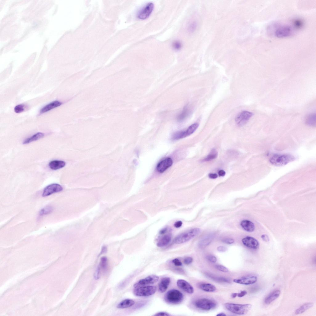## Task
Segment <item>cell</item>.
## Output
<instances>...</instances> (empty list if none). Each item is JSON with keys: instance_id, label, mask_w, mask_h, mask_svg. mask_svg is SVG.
Segmentation results:
<instances>
[{"instance_id": "obj_1", "label": "cell", "mask_w": 316, "mask_h": 316, "mask_svg": "<svg viewBox=\"0 0 316 316\" xmlns=\"http://www.w3.org/2000/svg\"><path fill=\"white\" fill-rule=\"evenodd\" d=\"M201 230L199 228L191 229L177 236L174 242L176 244H182L187 242L199 234Z\"/></svg>"}, {"instance_id": "obj_2", "label": "cell", "mask_w": 316, "mask_h": 316, "mask_svg": "<svg viewBox=\"0 0 316 316\" xmlns=\"http://www.w3.org/2000/svg\"><path fill=\"white\" fill-rule=\"evenodd\" d=\"M225 306L229 312L239 315L247 314L252 307V305L250 304H240L232 303H227Z\"/></svg>"}, {"instance_id": "obj_3", "label": "cell", "mask_w": 316, "mask_h": 316, "mask_svg": "<svg viewBox=\"0 0 316 316\" xmlns=\"http://www.w3.org/2000/svg\"><path fill=\"white\" fill-rule=\"evenodd\" d=\"M295 160V157L289 154H275L270 158V162L277 166H282Z\"/></svg>"}, {"instance_id": "obj_4", "label": "cell", "mask_w": 316, "mask_h": 316, "mask_svg": "<svg viewBox=\"0 0 316 316\" xmlns=\"http://www.w3.org/2000/svg\"><path fill=\"white\" fill-rule=\"evenodd\" d=\"M183 294L176 289H172L169 291L165 296V301L168 303L177 304L180 303L183 300Z\"/></svg>"}, {"instance_id": "obj_5", "label": "cell", "mask_w": 316, "mask_h": 316, "mask_svg": "<svg viewBox=\"0 0 316 316\" xmlns=\"http://www.w3.org/2000/svg\"><path fill=\"white\" fill-rule=\"evenodd\" d=\"M157 290L156 286H143L136 288L134 290L133 293L136 296L138 297H147L153 295Z\"/></svg>"}, {"instance_id": "obj_6", "label": "cell", "mask_w": 316, "mask_h": 316, "mask_svg": "<svg viewBox=\"0 0 316 316\" xmlns=\"http://www.w3.org/2000/svg\"><path fill=\"white\" fill-rule=\"evenodd\" d=\"M195 305L199 309L205 311L211 310L216 306L215 302L207 298L198 299L195 302Z\"/></svg>"}, {"instance_id": "obj_7", "label": "cell", "mask_w": 316, "mask_h": 316, "mask_svg": "<svg viewBox=\"0 0 316 316\" xmlns=\"http://www.w3.org/2000/svg\"><path fill=\"white\" fill-rule=\"evenodd\" d=\"M154 5L152 3H149L143 7L138 12L137 17L139 19L144 20L148 18L153 12Z\"/></svg>"}, {"instance_id": "obj_8", "label": "cell", "mask_w": 316, "mask_h": 316, "mask_svg": "<svg viewBox=\"0 0 316 316\" xmlns=\"http://www.w3.org/2000/svg\"><path fill=\"white\" fill-rule=\"evenodd\" d=\"M254 115V114L247 111H243L239 113L235 118V122L239 126L245 125Z\"/></svg>"}, {"instance_id": "obj_9", "label": "cell", "mask_w": 316, "mask_h": 316, "mask_svg": "<svg viewBox=\"0 0 316 316\" xmlns=\"http://www.w3.org/2000/svg\"><path fill=\"white\" fill-rule=\"evenodd\" d=\"M159 279V277L155 275L149 276L146 278L140 280L134 285L135 288L138 287L149 286L157 282Z\"/></svg>"}, {"instance_id": "obj_10", "label": "cell", "mask_w": 316, "mask_h": 316, "mask_svg": "<svg viewBox=\"0 0 316 316\" xmlns=\"http://www.w3.org/2000/svg\"><path fill=\"white\" fill-rule=\"evenodd\" d=\"M63 190L62 187L59 184H51L45 188L43 191L42 196L44 197L48 196L53 194L61 192Z\"/></svg>"}, {"instance_id": "obj_11", "label": "cell", "mask_w": 316, "mask_h": 316, "mask_svg": "<svg viewBox=\"0 0 316 316\" xmlns=\"http://www.w3.org/2000/svg\"><path fill=\"white\" fill-rule=\"evenodd\" d=\"M173 160L170 157H167L160 162L157 165V170L160 173H163L172 166Z\"/></svg>"}, {"instance_id": "obj_12", "label": "cell", "mask_w": 316, "mask_h": 316, "mask_svg": "<svg viewBox=\"0 0 316 316\" xmlns=\"http://www.w3.org/2000/svg\"><path fill=\"white\" fill-rule=\"evenodd\" d=\"M257 277L255 275H249L233 280L236 283L244 285H249L255 283L257 281Z\"/></svg>"}, {"instance_id": "obj_13", "label": "cell", "mask_w": 316, "mask_h": 316, "mask_svg": "<svg viewBox=\"0 0 316 316\" xmlns=\"http://www.w3.org/2000/svg\"><path fill=\"white\" fill-rule=\"evenodd\" d=\"M242 242L244 246L250 249H257L259 246V242L253 237H246L243 239Z\"/></svg>"}, {"instance_id": "obj_14", "label": "cell", "mask_w": 316, "mask_h": 316, "mask_svg": "<svg viewBox=\"0 0 316 316\" xmlns=\"http://www.w3.org/2000/svg\"><path fill=\"white\" fill-rule=\"evenodd\" d=\"M292 32V29L291 27L285 25L278 27L275 33L278 37H284L291 35Z\"/></svg>"}, {"instance_id": "obj_15", "label": "cell", "mask_w": 316, "mask_h": 316, "mask_svg": "<svg viewBox=\"0 0 316 316\" xmlns=\"http://www.w3.org/2000/svg\"><path fill=\"white\" fill-rule=\"evenodd\" d=\"M178 288L187 293L192 294L194 289L192 286L188 282L183 279H179L177 282Z\"/></svg>"}, {"instance_id": "obj_16", "label": "cell", "mask_w": 316, "mask_h": 316, "mask_svg": "<svg viewBox=\"0 0 316 316\" xmlns=\"http://www.w3.org/2000/svg\"><path fill=\"white\" fill-rule=\"evenodd\" d=\"M172 236L170 234H166L161 237L158 241L157 246L159 247H162L167 246L170 242Z\"/></svg>"}, {"instance_id": "obj_17", "label": "cell", "mask_w": 316, "mask_h": 316, "mask_svg": "<svg viewBox=\"0 0 316 316\" xmlns=\"http://www.w3.org/2000/svg\"><path fill=\"white\" fill-rule=\"evenodd\" d=\"M66 165V163L64 161L54 160L50 162L49 166L50 168L52 170H57L64 167Z\"/></svg>"}, {"instance_id": "obj_18", "label": "cell", "mask_w": 316, "mask_h": 316, "mask_svg": "<svg viewBox=\"0 0 316 316\" xmlns=\"http://www.w3.org/2000/svg\"><path fill=\"white\" fill-rule=\"evenodd\" d=\"M170 282V279L168 277L162 278L159 285V289L161 293H163L167 289Z\"/></svg>"}, {"instance_id": "obj_19", "label": "cell", "mask_w": 316, "mask_h": 316, "mask_svg": "<svg viewBox=\"0 0 316 316\" xmlns=\"http://www.w3.org/2000/svg\"><path fill=\"white\" fill-rule=\"evenodd\" d=\"M242 228L245 231L249 232H252L255 230V225L253 222L248 220H242L241 223Z\"/></svg>"}, {"instance_id": "obj_20", "label": "cell", "mask_w": 316, "mask_h": 316, "mask_svg": "<svg viewBox=\"0 0 316 316\" xmlns=\"http://www.w3.org/2000/svg\"><path fill=\"white\" fill-rule=\"evenodd\" d=\"M215 235L211 234L204 237L199 243V246L201 248H204L209 245L213 239Z\"/></svg>"}, {"instance_id": "obj_21", "label": "cell", "mask_w": 316, "mask_h": 316, "mask_svg": "<svg viewBox=\"0 0 316 316\" xmlns=\"http://www.w3.org/2000/svg\"><path fill=\"white\" fill-rule=\"evenodd\" d=\"M281 292L279 290L273 291L265 299V303L266 304H271L273 301L277 299L280 294Z\"/></svg>"}, {"instance_id": "obj_22", "label": "cell", "mask_w": 316, "mask_h": 316, "mask_svg": "<svg viewBox=\"0 0 316 316\" xmlns=\"http://www.w3.org/2000/svg\"><path fill=\"white\" fill-rule=\"evenodd\" d=\"M62 104V103L59 101H55L46 105L40 110V113H43L47 112L55 108L59 107Z\"/></svg>"}, {"instance_id": "obj_23", "label": "cell", "mask_w": 316, "mask_h": 316, "mask_svg": "<svg viewBox=\"0 0 316 316\" xmlns=\"http://www.w3.org/2000/svg\"><path fill=\"white\" fill-rule=\"evenodd\" d=\"M44 136V134L41 133H38L33 135L31 137L27 138L23 141V144H27L33 142L38 140Z\"/></svg>"}, {"instance_id": "obj_24", "label": "cell", "mask_w": 316, "mask_h": 316, "mask_svg": "<svg viewBox=\"0 0 316 316\" xmlns=\"http://www.w3.org/2000/svg\"><path fill=\"white\" fill-rule=\"evenodd\" d=\"M134 301L131 299H126L121 302L117 306V308L120 309L126 308L130 307L135 304Z\"/></svg>"}, {"instance_id": "obj_25", "label": "cell", "mask_w": 316, "mask_h": 316, "mask_svg": "<svg viewBox=\"0 0 316 316\" xmlns=\"http://www.w3.org/2000/svg\"><path fill=\"white\" fill-rule=\"evenodd\" d=\"M306 123L308 126L315 127L316 124L315 113L309 115L306 118Z\"/></svg>"}, {"instance_id": "obj_26", "label": "cell", "mask_w": 316, "mask_h": 316, "mask_svg": "<svg viewBox=\"0 0 316 316\" xmlns=\"http://www.w3.org/2000/svg\"><path fill=\"white\" fill-rule=\"evenodd\" d=\"M200 288L201 289L207 292H213L216 290V287L210 283L202 284L200 285Z\"/></svg>"}, {"instance_id": "obj_27", "label": "cell", "mask_w": 316, "mask_h": 316, "mask_svg": "<svg viewBox=\"0 0 316 316\" xmlns=\"http://www.w3.org/2000/svg\"><path fill=\"white\" fill-rule=\"evenodd\" d=\"M313 306V304L311 303L305 304L298 309L295 312L296 315L302 314L309 309Z\"/></svg>"}, {"instance_id": "obj_28", "label": "cell", "mask_w": 316, "mask_h": 316, "mask_svg": "<svg viewBox=\"0 0 316 316\" xmlns=\"http://www.w3.org/2000/svg\"><path fill=\"white\" fill-rule=\"evenodd\" d=\"M190 112V111L187 107H185L182 111L179 114L177 118L178 120L182 121L187 117Z\"/></svg>"}, {"instance_id": "obj_29", "label": "cell", "mask_w": 316, "mask_h": 316, "mask_svg": "<svg viewBox=\"0 0 316 316\" xmlns=\"http://www.w3.org/2000/svg\"><path fill=\"white\" fill-rule=\"evenodd\" d=\"M218 156V153L215 149H213L211 151L209 154L202 161L203 162H207L212 161L216 159Z\"/></svg>"}, {"instance_id": "obj_30", "label": "cell", "mask_w": 316, "mask_h": 316, "mask_svg": "<svg viewBox=\"0 0 316 316\" xmlns=\"http://www.w3.org/2000/svg\"><path fill=\"white\" fill-rule=\"evenodd\" d=\"M53 210V208L51 206H47L43 208L40 212L39 217H42L51 213Z\"/></svg>"}, {"instance_id": "obj_31", "label": "cell", "mask_w": 316, "mask_h": 316, "mask_svg": "<svg viewBox=\"0 0 316 316\" xmlns=\"http://www.w3.org/2000/svg\"><path fill=\"white\" fill-rule=\"evenodd\" d=\"M199 126L198 124L195 123L189 126L186 130L187 136H188L197 130Z\"/></svg>"}, {"instance_id": "obj_32", "label": "cell", "mask_w": 316, "mask_h": 316, "mask_svg": "<svg viewBox=\"0 0 316 316\" xmlns=\"http://www.w3.org/2000/svg\"><path fill=\"white\" fill-rule=\"evenodd\" d=\"M186 136H187L186 131H181L175 133L173 136L172 139L174 140H178L186 138Z\"/></svg>"}, {"instance_id": "obj_33", "label": "cell", "mask_w": 316, "mask_h": 316, "mask_svg": "<svg viewBox=\"0 0 316 316\" xmlns=\"http://www.w3.org/2000/svg\"><path fill=\"white\" fill-rule=\"evenodd\" d=\"M209 276L212 279L215 281L219 282H225L228 283L231 282L230 280L227 278L220 277H216L211 275Z\"/></svg>"}, {"instance_id": "obj_34", "label": "cell", "mask_w": 316, "mask_h": 316, "mask_svg": "<svg viewBox=\"0 0 316 316\" xmlns=\"http://www.w3.org/2000/svg\"><path fill=\"white\" fill-rule=\"evenodd\" d=\"M107 259L105 257H103L101 258L100 260V267L104 271H106L107 268Z\"/></svg>"}, {"instance_id": "obj_35", "label": "cell", "mask_w": 316, "mask_h": 316, "mask_svg": "<svg viewBox=\"0 0 316 316\" xmlns=\"http://www.w3.org/2000/svg\"><path fill=\"white\" fill-rule=\"evenodd\" d=\"M25 106L23 104H20L16 106L14 108V111L16 113H20L24 111Z\"/></svg>"}, {"instance_id": "obj_36", "label": "cell", "mask_w": 316, "mask_h": 316, "mask_svg": "<svg viewBox=\"0 0 316 316\" xmlns=\"http://www.w3.org/2000/svg\"><path fill=\"white\" fill-rule=\"evenodd\" d=\"M172 47L175 49L177 50V51H178V50H180L182 48V44L179 41H175L173 42V44H172Z\"/></svg>"}, {"instance_id": "obj_37", "label": "cell", "mask_w": 316, "mask_h": 316, "mask_svg": "<svg viewBox=\"0 0 316 316\" xmlns=\"http://www.w3.org/2000/svg\"><path fill=\"white\" fill-rule=\"evenodd\" d=\"M217 268L219 271L224 272H228L229 270L228 268L223 265H217L216 266Z\"/></svg>"}, {"instance_id": "obj_38", "label": "cell", "mask_w": 316, "mask_h": 316, "mask_svg": "<svg viewBox=\"0 0 316 316\" xmlns=\"http://www.w3.org/2000/svg\"><path fill=\"white\" fill-rule=\"evenodd\" d=\"M207 258L208 260L212 263H215L217 262V258L213 255H208Z\"/></svg>"}, {"instance_id": "obj_39", "label": "cell", "mask_w": 316, "mask_h": 316, "mask_svg": "<svg viewBox=\"0 0 316 316\" xmlns=\"http://www.w3.org/2000/svg\"><path fill=\"white\" fill-rule=\"evenodd\" d=\"M196 22H193L189 25V30L191 32H193L195 30L196 27Z\"/></svg>"}, {"instance_id": "obj_40", "label": "cell", "mask_w": 316, "mask_h": 316, "mask_svg": "<svg viewBox=\"0 0 316 316\" xmlns=\"http://www.w3.org/2000/svg\"><path fill=\"white\" fill-rule=\"evenodd\" d=\"M222 241L227 244H231L234 243V240L232 238H227L223 240Z\"/></svg>"}, {"instance_id": "obj_41", "label": "cell", "mask_w": 316, "mask_h": 316, "mask_svg": "<svg viewBox=\"0 0 316 316\" xmlns=\"http://www.w3.org/2000/svg\"><path fill=\"white\" fill-rule=\"evenodd\" d=\"M193 261V258L191 257H187L184 260V263L186 265H188L191 264Z\"/></svg>"}, {"instance_id": "obj_42", "label": "cell", "mask_w": 316, "mask_h": 316, "mask_svg": "<svg viewBox=\"0 0 316 316\" xmlns=\"http://www.w3.org/2000/svg\"><path fill=\"white\" fill-rule=\"evenodd\" d=\"M172 262L176 266H181L182 265L181 262L178 258H175L172 260Z\"/></svg>"}, {"instance_id": "obj_43", "label": "cell", "mask_w": 316, "mask_h": 316, "mask_svg": "<svg viewBox=\"0 0 316 316\" xmlns=\"http://www.w3.org/2000/svg\"><path fill=\"white\" fill-rule=\"evenodd\" d=\"M100 267H98L96 270L94 275V277L95 279L98 280L100 278Z\"/></svg>"}, {"instance_id": "obj_44", "label": "cell", "mask_w": 316, "mask_h": 316, "mask_svg": "<svg viewBox=\"0 0 316 316\" xmlns=\"http://www.w3.org/2000/svg\"><path fill=\"white\" fill-rule=\"evenodd\" d=\"M217 249L219 252H226L227 250V248L224 246H220L217 248Z\"/></svg>"}, {"instance_id": "obj_45", "label": "cell", "mask_w": 316, "mask_h": 316, "mask_svg": "<svg viewBox=\"0 0 316 316\" xmlns=\"http://www.w3.org/2000/svg\"><path fill=\"white\" fill-rule=\"evenodd\" d=\"M183 225V223L181 221H178L176 222L174 225V227L176 228H179L181 227Z\"/></svg>"}, {"instance_id": "obj_46", "label": "cell", "mask_w": 316, "mask_h": 316, "mask_svg": "<svg viewBox=\"0 0 316 316\" xmlns=\"http://www.w3.org/2000/svg\"><path fill=\"white\" fill-rule=\"evenodd\" d=\"M247 292L246 291H243L238 293V296L240 298H241L245 296L247 294Z\"/></svg>"}, {"instance_id": "obj_47", "label": "cell", "mask_w": 316, "mask_h": 316, "mask_svg": "<svg viewBox=\"0 0 316 316\" xmlns=\"http://www.w3.org/2000/svg\"><path fill=\"white\" fill-rule=\"evenodd\" d=\"M155 316H170V315L167 313L165 312H159L158 313L154 315Z\"/></svg>"}, {"instance_id": "obj_48", "label": "cell", "mask_w": 316, "mask_h": 316, "mask_svg": "<svg viewBox=\"0 0 316 316\" xmlns=\"http://www.w3.org/2000/svg\"><path fill=\"white\" fill-rule=\"evenodd\" d=\"M209 176L210 178L213 179L217 178L218 177V175L216 174H210L209 175Z\"/></svg>"}, {"instance_id": "obj_49", "label": "cell", "mask_w": 316, "mask_h": 316, "mask_svg": "<svg viewBox=\"0 0 316 316\" xmlns=\"http://www.w3.org/2000/svg\"><path fill=\"white\" fill-rule=\"evenodd\" d=\"M218 174L219 176L224 177L226 173L224 170H221L219 171Z\"/></svg>"}, {"instance_id": "obj_50", "label": "cell", "mask_w": 316, "mask_h": 316, "mask_svg": "<svg viewBox=\"0 0 316 316\" xmlns=\"http://www.w3.org/2000/svg\"><path fill=\"white\" fill-rule=\"evenodd\" d=\"M168 230V228H165L162 229L160 231V233L161 234H164L167 233Z\"/></svg>"}, {"instance_id": "obj_51", "label": "cell", "mask_w": 316, "mask_h": 316, "mask_svg": "<svg viewBox=\"0 0 316 316\" xmlns=\"http://www.w3.org/2000/svg\"><path fill=\"white\" fill-rule=\"evenodd\" d=\"M262 238L263 240L265 241H269V239L268 236L266 235H264L262 236Z\"/></svg>"}, {"instance_id": "obj_52", "label": "cell", "mask_w": 316, "mask_h": 316, "mask_svg": "<svg viewBox=\"0 0 316 316\" xmlns=\"http://www.w3.org/2000/svg\"><path fill=\"white\" fill-rule=\"evenodd\" d=\"M107 249L106 246H103L102 248L101 254L107 252Z\"/></svg>"}, {"instance_id": "obj_53", "label": "cell", "mask_w": 316, "mask_h": 316, "mask_svg": "<svg viewBox=\"0 0 316 316\" xmlns=\"http://www.w3.org/2000/svg\"><path fill=\"white\" fill-rule=\"evenodd\" d=\"M238 293H233L232 294L231 297L233 298H235L236 296H238Z\"/></svg>"}, {"instance_id": "obj_54", "label": "cell", "mask_w": 316, "mask_h": 316, "mask_svg": "<svg viewBox=\"0 0 316 316\" xmlns=\"http://www.w3.org/2000/svg\"><path fill=\"white\" fill-rule=\"evenodd\" d=\"M217 315V316H225L226 315L224 313H220L218 314Z\"/></svg>"}]
</instances>
